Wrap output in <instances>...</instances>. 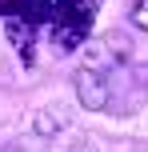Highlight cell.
Segmentation results:
<instances>
[{
    "label": "cell",
    "instance_id": "cell-1",
    "mask_svg": "<svg viewBox=\"0 0 148 152\" xmlns=\"http://www.w3.org/2000/svg\"><path fill=\"white\" fill-rule=\"evenodd\" d=\"M72 88H76V100L88 112H108L112 108V76L104 68H96V64L80 68L76 80H72Z\"/></svg>",
    "mask_w": 148,
    "mask_h": 152
},
{
    "label": "cell",
    "instance_id": "cell-2",
    "mask_svg": "<svg viewBox=\"0 0 148 152\" xmlns=\"http://www.w3.org/2000/svg\"><path fill=\"white\" fill-rule=\"evenodd\" d=\"M68 120H72V108L68 104H44L36 112V120H32V132L48 140V136H56V132L68 128Z\"/></svg>",
    "mask_w": 148,
    "mask_h": 152
},
{
    "label": "cell",
    "instance_id": "cell-3",
    "mask_svg": "<svg viewBox=\"0 0 148 152\" xmlns=\"http://www.w3.org/2000/svg\"><path fill=\"white\" fill-rule=\"evenodd\" d=\"M132 24L148 32V0H136V4H132Z\"/></svg>",
    "mask_w": 148,
    "mask_h": 152
},
{
    "label": "cell",
    "instance_id": "cell-4",
    "mask_svg": "<svg viewBox=\"0 0 148 152\" xmlns=\"http://www.w3.org/2000/svg\"><path fill=\"white\" fill-rule=\"evenodd\" d=\"M72 152H96V144L84 136V140H76V144H72Z\"/></svg>",
    "mask_w": 148,
    "mask_h": 152
}]
</instances>
